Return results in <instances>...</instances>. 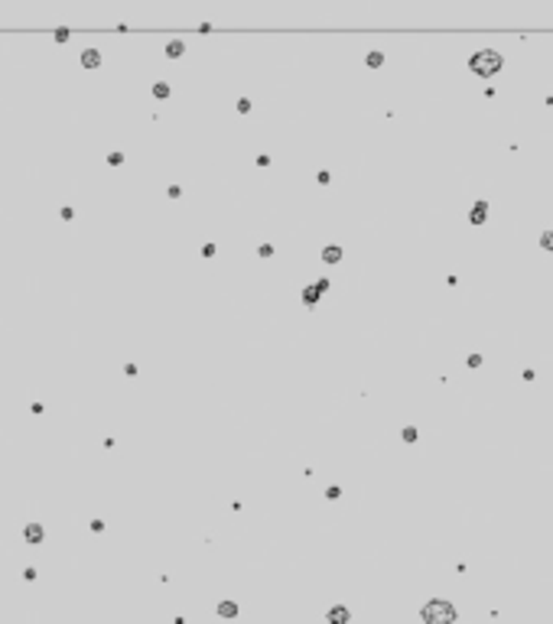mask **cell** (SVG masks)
I'll return each mask as SVG.
<instances>
[{
    "instance_id": "cell-1",
    "label": "cell",
    "mask_w": 553,
    "mask_h": 624,
    "mask_svg": "<svg viewBox=\"0 0 553 624\" xmlns=\"http://www.w3.org/2000/svg\"><path fill=\"white\" fill-rule=\"evenodd\" d=\"M423 621L426 624H455V608L443 598H433L430 605H423Z\"/></svg>"
},
{
    "instance_id": "cell-2",
    "label": "cell",
    "mask_w": 553,
    "mask_h": 624,
    "mask_svg": "<svg viewBox=\"0 0 553 624\" xmlns=\"http://www.w3.org/2000/svg\"><path fill=\"white\" fill-rule=\"evenodd\" d=\"M469 65H472V72H475V75L491 78V75L501 68V55L491 52V49H485V52H475V55H472V62H469Z\"/></svg>"
},
{
    "instance_id": "cell-3",
    "label": "cell",
    "mask_w": 553,
    "mask_h": 624,
    "mask_svg": "<svg viewBox=\"0 0 553 624\" xmlns=\"http://www.w3.org/2000/svg\"><path fill=\"white\" fill-rule=\"evenodd\" d=\"M485 218H488V205H485V202H478L475 208H472V215H469V221H472V225H482Z\"/></svg>"
},
{
    "instance_id": "cell-4",
    "label": "cell",
    "mask_w": 553,
    "mask_h": 624,
    "mask_svg": "<svg viewBox=\"0 0 553 624\" xmlns=\"http://www.w3.org/2000/svg\"><path fill=\"white\" fill-rule=\"evenodd\" d=\"M23 537L30 540V543H39V540H43V527H39V524H30V527L23 530Z\"/></svg>"
},
{
    "instance_id": "cell-5",
    "label": "cell",
    "mask_w": 553,
    "mask_h": 624,
    "mask_svg": "<svg viewBox=\"0 0 553 624\" xmlns=\"http://www.w3.org/2000/svg\"><path fill=\"white\" fill-rule=\"evenodd\" d=\"M98 62H101V55H98V49H88V52L82 55V65H88V68H98Z\"/></svg>"
},
{
    "instance_id": "cell-6",
    "label": "cell",
    "mask_w": 553,
    "mask_h": 624,
    "mask_svg": "<svg viewBox=\"0 0 553 624\" xmlns=\"http://www.w3.org/2000/svg\"><path fill=\"white\" fill-rule=\"evenodd\" d=\"M329 621H332V624H345L348 621V611H345V608H332V611H329Z\"/></svg>"
},
{
    "instance_id": "cell-7",
    "label": "cell",
    "mask_w": 553,
    "mask_h": 624,
    "mask_svg": "<svg viewBox=\"0 0 553 624\" xmlns=\"http://www.w3.org/2000/svg\"><path fill=\"white\" fill-rule=\"evenodd\" d=\"M338 257H342V247H325V250H322V260H325V263H335Z\"/></svg>"
},
{
    "instance_id": "cell-8",
    "label": "cell",
    "mask_w": 553,
    "mask_h": 624,
    "mask_svg": "<svg viewBox=\"0 0 553 624\" xmlns=\"http://www.w3.org/2000/svg\"><path fill=\"white\" fill-rule=\"evenodd\" d=\"M153 95H156V98H166V95H169V85H163V82H160V85H153Z\"/></svg>"
},
{
    "instance_id": "cell-9",
    "label": "cell",
    "mask_w": 553,
    "mask_h": 624,
    "mask_svg": "<svg viewBox=\"0 0 553 624\" xmlns=\"http://www.w3.org/2000/svg\"><path fill=\"white\" fill-rule=\"evenodd\" d=\"M381 62H384V55H381V52H371V55H368V65H371V68H378Z\"/></svg>"
},
{
    "instance_id": "cell-10",
    "label": "cell",
    "mask_w": 553,
    "mask_h": 624,
    "mask_svg": "<svg viewBox=\"0 0 553 624\" xmlns=\"http://www.w3.org/2000/svg\"><path fill=\"white\" fill-rule=\"evenodd\" d=\"M540 247H547V250H553V231H547V234L540 237Z\"/></svg>"
},
{
    "instance_id": "cell-11",
    "label": "cell",
    "mask_w": 553,
    "mask_h": 624,
    "mask_svg": "<svg viewBox=\"0 0 553 624\" xmlns=\"http://www.w3.org/2000/svg\"><path fill=\"white\" fill-rule=\"evenodd\" d=\"M166 55H169V59H176V55H183V43H173V46H169V52H166Z\"/></svg>"
},
{
    "instance_id": "cell-12",
    "label": "cell",
    "mask_w": 553,
    "mask_h": 624,
    "mask_svg": "<svg viewBox=\"0 0 553 624\" xmlns=\"http://www.w3.org/2000/svg\"><path fill=\"white\" fill-rule=\"evenodd\" d=\"M218 611L225 614V618H231V614H235V605H231V602H225V605H221V608H218Z\"/></svg>"
},
{
    "instance_id": "cell-13",
    "label": "cell",
    "mask_w": 553,
    "mask_h": 624,
    "mask_svg": "<svg viewBox=\"0 0 553 624\" xmlns=\"http://www.w3.org/2000/svg\"><path fill=\"white\" fill-rule=\"evenodd\" d=\"M303 299H306V302H316V299H319V290H316V286H313V290H306Z\"/></svg>"
}]
</instances>
